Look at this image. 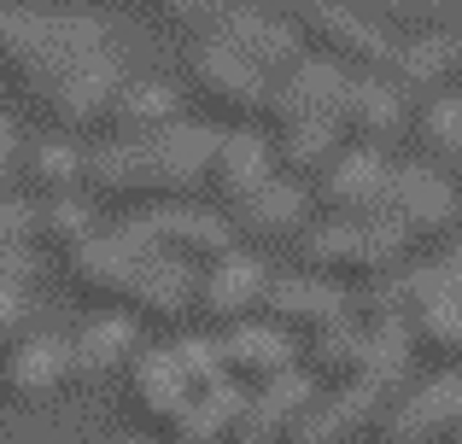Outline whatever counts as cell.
<instances>
[{
  "mask_svg": "<svg viewBox=\"0 0 462 444\" xmlns=\"http://www.w3.org/2000/svg\"><path fill=\"white\" fill-rule=\"evenodd\" d=\"M106 444H158V439H147V433H117V439H106Z\"/></svg>",
  "mask_w": 462,
  "mask_h": 444,
  "instance_id": "e575fe53",
  "label": "cell"
},
{
  "mask_svg": "<svg viewBox=\"0 0 462 444\" xmlns=\"http://www.w3.org/2000/svg\"><path fill=\"white\" fill-rule=\"evenodd\" d=\"M445 41H451V94H462V18L445 30Z\"/></svg>",
  "mask_w": 462,
  "mask_h": 444,
  "instance_id": "d6a6232c",
  "label": "cell"
},
{
  "mask_svg": "<svg viewBox=\"0 0 462 444\" xmlns=\"http://www.w3.org/2000/svg\"><path fill=\"white\" fill-rule=\"evenodd\" d=\"M235 415H240V386H205L181 403V415L164 427L158 444H228L235 439Z\"/></svg>",
  "mask_w": 462,
  "mask_h": 444,
  "instance_id": "83f0119b",
  "label": "cell"
},
{
  "mask_svg": "<svg viewBox=\"0 0 462 444\" xmlns=\"http://www.w3.org/2000/svg\"><path fill=\"white\" fill-rule=\"evenodd\" d=\"M82 6H129V0H82ZM141 6H152V0H141Z\"/></svg>",
  "mask_w": 462,
  "mask_h": 444,
  "instance_id": "d590c367",
  "label": "cell"
},
{
  "mask_svg": "<svg viewBox=\"0 0 462 444\" xmlns=\"http://www.w3.org/2000/svg\"><path fill=\"white\" fill-rule=\"evenodd\" d=\"M270 176H275V159H270V135H263V129H217L211 159H205V182H199V205H211L217 217H228V211L246 205Z\"/></svg>",
  "mask_w": 462,
  "mask_h": 444,
  "instance_id": "30bf717a",
  "label": "cell"
},
{
  "mask_svg": "<svg viewBox=\"0 0 462 444\" xmlns=\"http://www.w3.org/2000/svg\"><path fill=\"white\" fill-rule=\"evenodd\" d=\"M141 345H147V333H141L124 310H94V316L65 340L70 386H117V375L141 357Z\"/></svg>",
  "mask_w": 462,
  "mask_h": 444,
  "instance_id": "ac0fdd59",
  "label": "cell"
},
{
  "mask_svg": "<svg viewBox=\"0 0 462 444\" xmlns=\"http://www.w3.org/2000/svg\"><path fill=\"white\" fill-rule=\"evenodd\" d=\"M117 310H124L141 333L181 328V322L193 316V269H181V263H170V258H147L135 269V281H129V293H124Z\"/></svg>",
  "mask_w": 462,
  "mask_h": 444,
  "instance_id": "44dd1931",
  "label": "cell"
},
{
  "mask_svg": "<svg viewBox=\"0 0 462 444\" xmlns=\"http://www.w3.org/2000/svg\"><path fill=\"white\" fill-rule=\"evenodd\" d=\"M386 182H393V159L386 152L346 147L310 182V205L322 222H374L386 205Z\"/></svg>",
  "mask_w": 462,
  "mask_h": 444,
  "instance_id": "9c48e42d",
  "label": "cell"
},
{
  "mask_svg": "<svg viewBox=\"0 0 462 444\" xmlns=\"http://www.w3.org/2000/svg\"><path fill=\"white\" fill-rule=\"evenodd\" d=\"M100 205H94L88 194H53V199H35L30 205V246H53L59 258L65 251H77L82 240H94L100 234Z\"/></svg>",
  "mask_w": 462,
  "mask_h": 444,
  "instance_id": "484cf974",
  "label": "cell"
},
{
  "mask_svg": "<svg viewBox=\"0 0 462 444\" xmlns=\"http://www.w3.org/2000/svg\"><path fill=\"white\" fill-rule=\"evenodd\" d=\"M346 152V135H339L334 117H310V123H282L270 129V159H275V176H287V182L310 187L316 176L328 170V164Z\"/></svg>",
  "mask_w": 462,
  "mask_h": 444,
  "instance_id": "603a6c76",
  "label": "cell"
},
{
  "mask_svg": "<svg viewBox=\"0 0 462 444\" xmlns=\"http://www.w3.org/2000/svg\"><path fill=\"white\" fill-rule=\"evenodd\" d=\"M445 444H462V427H457V433H451V439H445Z\"/></svg>",
  "mask_w": 462,
  "mask_h": 444,
  "instance_id": "8d00e7d4",
  "label": "cell"
},
{
  "mask_svg": "<svg viewBox=\"0 0 462 444\" xmlns=\"http://www.w3.org/2000/svg\"><path fill=\"white\" fill-rule=\"evenodd\" d=\"M181 100L205 105L211 129H263V105H270V82L252 65H240L217 35H193L188 59H181Z\"/></svg>",
  "mask_w": 462,
  "mask_h": 444,
  "instance_id": "277c9868",
  "label": "cell"
},
{
  "mask_svg": "<svg viewBox=\"0 0 462 444\" xmlns=\"http://www.w3.org/2000/svg\"><path fill=\"white\" fill-rule=\"evenodd\" d=\"M462 427V368H428L386 398L374 439L381 444H445Z\"/></svg>",
  "mask_w": 462,
  "mask_h": 444,
  "instance_id": "8992f818",
  "label": "cell"
},
{
  "mask_svg": "<svg viewBox=\"0 0 462 444\" xmlns=\"http://www.w3.org/2000/svg\"><path fill=\"white\" fill-rule=\"evenodd\" d=\"M316 222V205H310V187L287 182V176H270L246 205L228 211V234L235 246L246 251H263V246H299V234Z\"/></svg>",
  "mask_w": 462,
  "mask_h": 444,
  "instance_id": "7c38bea8",
  "label": "cell"
},
{
  "mask_svg": "<svg viewBox=\"0 0 462 444\" xmlns=\"http://www.w3.org/2000/svg\"><path fill=\"white\" fill-rule=\"evenodd\" d=\"M310 6H322V0H275V12H282V18H299V12H310Z\"/></svg>",
  "mask_w": 462,
  "mask_h": 444,
  "instance_id": "836d02e7",
  "label": "cell"
},
{
  "mask_svg": "<svg viewBox=\"0 0 462 444\" xmlns=\"http://www.w3.org/2000/svg\"><path fill=\"white\" fill-rule=\"evenodd\" d=\"M428 263L439 269V281H445V286H451V293L462 298V240L451 234L445 246H433V251H428Z\"/></svg>",
  "mask_w": 462,
  "mask_h": 444,
  "instance_id": "4dcf8cb0",
  "label": "cell"
},
{
  "mask_svg": "<svg viewBox=\"0 0 462 444\" xmlns=\"http://www.w3.org/2000/svg\"><path fill=\"white\" fill-rule=\"evenodd\" d=\"M293 251H299V263H305V275H322V281L346 286V293L381 286L398 263H410V246L381 217L374 222H322L316 217L305 234H299Z\"/></svg>",
  "mask_w": 462,
  "mask_h": 444,
  "instance_id": "3957f363",
  "label": "cell"
},
{
  "mask_svg": "<svg viewBox=\"0 0 462 444\" xmlns=\"http://www.w3.org/2000/svg\"><path fill=\"white\" fill-rule=\"evenodd\" d=\"M235 6H240V0H152V12L170 23V30H181L188 41L205 35V30H217Z\"/></svg>",
  "mask_w": 462,
  "mask_h": 444,
  "instance_id": "f546056e",
  "label": "cell"
},
{
  "mask_svg": "<svg viewBox=\"0 0 462 444\" xmlns=\"http://www.w3.org/2000/svg\"><path fill=\"white\" fill-rule=\"evenodd\" d=\"M381 77L393 82L404 100L416 94V105L433 100V94H445L451 88V41H445V30L439 35H398Z\"/></svg>",
  "mask_w": 462,
  "mask_h": 444,
  "instance_id": "cb8c5ba5",
  "label": "cell"
},
{
  "mask_svg": "<svg viewBox=\"0 0 462 444\" xmlns=\"http://www.w3.org/2000/svg\"><path fill=\"white\" fill-rule=\"evenodd\" d=\"M339 94H346V70L328 65V59H316V53H305L299 65H287L282 77L270 82V105H263V123L282 129V123L334 117V112H339Z\"/></svg>",
  "mask_w": 462,
  "mask_h": 444,
  "instance_id": "ffe728a7",
  "label": "cell"
},
{
  "mask_svg": "<svg viewBox=\"0 0 462 444\" xmlns=\"http://www.w3.org/2000/svg\"><path fill=\"white\" fill-rule=\"evenodd\" d=\"M410 135H416V147H421V164L462 187V94L445 88V94H433V100L410 105Z\"/></svg>",
  "mask_w": 462,
  "mask_h": 444,
  "instance_id": "d4e9b609",
  "label": "cell"
},
{
  "mask_svg": "<svg viewBox=\"0 0 462 444\" xmlns=\"http://www.w3.org/2000/svg\"><path fill=\"white\" fill-rule=\"evenodd\" d=\"M117 386H124L129 427H135V433H147V439H164V427L176 421L181 403L193 398L188 380L176 375V363H170L164 340H158V345H141V357L124 368V375H117Z\"/></svg>",
  "mask_w": 462,
  "mask_h": 444,
  "instance_id": "2e32d148",
  "label": "cell"
},
{
  "mask_svg": "<svg viewBox=\"0 0 462 444\" xmlns=\"http://www.w3.org/2000/svg\"><path fill=\"white\" fill-rule=\"evenodd\" d=\"M381 222L393 228L404 246H445V240L457 234V222H462V187L445 182L439 170H428L421 159L393 164Z\"/></svg>",
  "mask_w": 462,
  "mask_h": 444,
  "instance_id": "5b68a950",
  "label": "cell"
},
{
  "mask_svg": "<svg viewBox=\"0 0 462 444\" xmlns=\"http://www.w3.org/2000/svg\"><path fill=\"white\" fill-rule=\"evenodd\" d=\"M386 35H439L462 18V0H357Z\"/></svg>",
  "mask_w": 462,
  "mask_h": 444,
  "instance_id": "f1b7e54d",
  "label": "cell"
},
{
  "mask_svg": "<svg viewBox=\"0 0 462 444\" xmlns=\"http://www.w3.org/2000/svg\"><path fill=\"white\" fill-rule=\"evenodd\" d=\"M147 258H152V251L129 234V222H117V228H100L94 240H82L77 251H65V275L100 310H117V304H124V293H129V281H135V269Z\"/></svg>",
  "mask_w": 462,
  "mask_h": 444,
  "instance_id": "9a60e30c",
  "label": "cell"
},
{
  "mask_svg": "<svg viewBox=\"0 0 462 444\" xmlns=\"http://www.w3.org/2000/svg\"><path fill=\"white\" fill-rule=\"evenodd\" d=\"M363 444H381V439H363Z\"/></svg>",
  "mask_w": 462,
  "mask_h": 444,
  "instance_id": "74e56055",
  "label": "cell"
},
{
  "mask_svg": "<svg viewBox=\"0 0 462 444\" xmlns=\"http://www.w3.org/2000/svg\"><path fill=\"white\" fill-rule=\"evenodd\" d=\"M188 117V100H181L176 82L164 77H124L106 105V123L117 129V140H135V135H158V129L181 123Z\"/></svg>",
  "mask_w": 462,
  "mask_h": 444,
  "instance_id": "7402d4cb",
  "label": "cell"
},
{
  "mask_svg": "<svg viewBox=\"0 0 462 444\" xmlns=\"http://www.w3.org/2000/svg\"><path fill=\"white\" fill-rule=\"evenodd\" d=\"M0 392L23 410H47L70 392V351L65 333H23L0 351Z\"/></svg>",
  "mask_w": 462,
  "mask_h": 444,
  "instance_id": "4fadbf2b",
  "label": "cell"
},
{
  "mask_svg": "<svg viewBox=\"0 0 462 444\" xmlns=\"http://www.w3.org/2000/svg\"><path fill=\"white\" fill-rule=\"evenodd\" d=\"M258 322H270L275 333H287V340H310V333L322 328H339V322H351V293L334 281H322V275H270V293H263V310Z\"/></svg>",
  "mask_w": 462,
  "mask_h": 444,
  "instance_id": "8fae6325",
  "label": "cell"
},
{
  "mask_svg": "<svg viewBox=\"0 0 462 444\" xmlns=\"http://www.w3.org/2000/svg\"><path fill=\"white\" fill-rule=\"evenodd\" d=\"M82 159L88 152L77 147L70 135H30L18 147V170H23V182L35 187V199H53V194H77L82 187Z\"/></svg>",
  "mask_w": 462,
  "mask_h": 444,
  "instance_id": "4316f807",
  "label": "cell"
},
{
  "mask_svg": "<svg viewBox=\"0 0 462 444\" xmlns=\"http://www.w3.org/2000/svg\"><path fill=\"white\" fill-rule=\"evenodd\" d=\"M270 275L275 269L263 263V251L228 246L223 258H211L199 275H193V316H205L217 333L240 328V322H258L263 293H270Z\"/></svg>",
  "mask_w": 462,
  "mask_h": 444,
  "instance_id": "ba28073f",
  "label": "cell"
},
{
  "mask_svg": "<svg viewBox=\"0 0 462 444\" xmlns=\"http://www.w3.org/2000/svg\"><path fill=\"white\" fill-rule=\"evenodd\" d=\"M211 140L217 129L205 117H181L135 140H106L82 159V194L94 205H129V217L152 205H199Z\"/></svg>",
  "mask_w": 462,
  "mask_h": 444,
  "instance_id": "7a4b0ae2",
  "label": "cell"
},
{
  "mask_svg": "<svg viewBox=\"0 0 462 444\" xmlns=\"http://www.w3.org/2000/svg\"><path fill=\"white\" fill-rule=\"evenodd\" d=\"M217 340V368H223L228 386L240 392H258L270 386V380L293 375L299 368V345L287 340V333H275L270 322H240V328H223L211 333Z\"/></svg>",
  "mask_w": 462,
  "mask_h": 444,
  "instance_id": "d6986e66",
  "label": "cell"
},
{
  "mask_svg": "<svg viewBox=\"0 0 462 444\" xmlns=\"http://www.w3.org/2000/svg\"><path fill=\"white\" fill-rule=\"evenodd\" d=\"M124 222L152 258H170V263H181V269H193V275L235 246L228 217H217L211 205H152V211H135V217H124Z\"/></svg>",
  "mask_w": 462,
  "mask_h": 444,
  "instance_id": "52a82bcc",
  "label": "cell"
},
{
  "mask_svg": "<svg viewBox=\"0 0 462 444\" xmlns=\"http://www.w3.org/2000/svg\"><path fill=\"white\" fill-rule=\"evenodd\" d=\"M205 35H217V41H223L240 65L258 70L263 82H275L287 65H299V59H305V41H299L293 18H282L275 6H246V0H240L223 23H217V30H205Z\"/></svg>",
  "mask_w": 462,
  "mask_h": 444,
  "instance_id": "5bb4252c",
  "label": "cell"
},
{
  "mask_svg": "<svg viewBox=\"0 0 462 444\" xmlns=\"http://www.w3.org/2000/svg\"><path fill=\"white\" fill-rule=\"evenodd\" d=\"M124 65L112 30L94 12H18L0 6V94H18L42 112L53 135L106 123Z\"/></svg>",
  "mask_w": 462,
  "mask_h": 444,
  "instance_id": "6da1fadb",
  "label": "cell"
},
{
  "mask_svg": "<svg viewBox=\"0 0 462 444\" xmlns=\"http://www.w3.org/2000/svg\"><path fill=\"white\" fill-rule=\"evenodd\" d=\"M18 147H23V135L12 129V117H0V194H6L12 170H18Z\"/></svg>",
  "mask_w": 462,
  "mask_h": 444,
  "instance_id": "1f68e13d",
  "label": "cell"
},
{
  "mask_svg": "<svg viewBox=\"0 0 462 444\" xmlns=\"http://www.w3.org/2000/svg\"><path fill=\"white\" fill-rule=\"evenodd\" d=\"M334 123H339V135H346V147L386 152L410 129V100L381 77V70H363V77H346Z\"/></svg>",
  "mask_w": 462,
  "mask_h": 444,
  "instance_id": "e0dca14e",
  "label": "cell"
}]
</instances>
